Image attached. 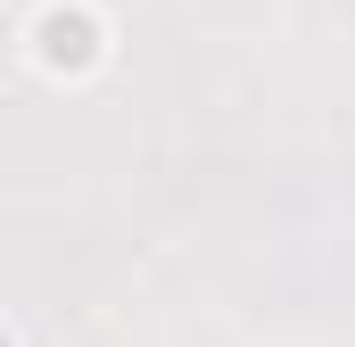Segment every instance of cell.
I'll return each instance as SVG.
<instances>
[{"label": "cell", "mask_w": 355, "mask_h": 347, "mask_svg": "<svg viewBox=\"0 0 355 347\" xmlns=\"http://www.w3.org/2000/svg\"><path fill=\"white\" fill-rule=\"evenodd\" d=\"M25 42H33V67H42V75H67V83H75V75H91V67L107 58V17H99L91 0H50Z\"/></svg>", "instance_id": "cell-1"}]
</instances>
